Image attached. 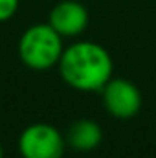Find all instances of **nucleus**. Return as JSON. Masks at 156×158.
I'll return each instance as SVG.
<instances>
[{
  "mask_svg": "<svg viewBox=\"0 0 156 158\" xmlns=\"http://www.w3.org/2000/svg\"><path fill=\"white\" fill-rule=\"evenodd\" d=\"M57 68L68 86L81 92H97L112 77L114 63L101 44L79 40L63 50Z\"/></svg>",
  "mask_w": 156,
  "mask_h": 158,
  "instance_id": "1",
  "label": "nucleus"
},
{
  "mask_svg": "<svg viewBox=\"0 0 156 158\" xmlns=\"http://www.w3.org/2000/svg\"><path fill=\"white\" fill-rule=\"evenodd\" d=\"M63 37L46 22L30 26L18 40V57L20 61L37 72L50 70L59 64L63 55Z\"/></svg>",
  "mask_w": 156,
  "mask_h": 158,
  "instance_id": "2",
  "label": "nucleus"
},
{
  "mask_svg": "<svg viewBox=\"0 0 156 158\" xmlns=\"http://www.w3.org/2000/svg\"><path fill=\"white\" fill-rule=\"evenodd\" d=\"M64 151V134L50 123H31L18 136V153L22 158H63Z\"/></svg>",
  "mask_w": 156,
  "mask_h": 158,
  "instance_id": "3",
  "label": "nucleus"
},
{
  "mask_svg": "<svg viewBox=\"0 0 156 158\" xmlns=\"http://www.w3.org/2000/svg\"><path fill=\"white\" fill-rule=\"evenodd\" d=\"M101 92L107 112L117 119L134 118L142 109V92L129 79L110 77Z\"/></svg>",
  "mask_w": 156,
  "mask_h": 158,
  "instance_id": "4",
  "label": "nucleus"
},
{
  "mask_svg": "<svg viewBox=\"0 0 156 158\" xmlns=\"http://www.w3.org/2000/svg\"><path fill=\"white\" fill-rule=\"evenodd\" d=\"M48 24L61 37H77L88 26V11L77 0H63L51 7Z\"/></svg>",
  "mask_w": 156,
  "mask_h": 158,
  "instance_id": "5",
  "label": "nucleus"
},
{
  "mask_svg": "<svg viewBox=\"0 0 156 158\" xmlns=\"http://www.w3.org/2000/svg\"><path fill=\"white\" fill-rule=\"evenodd\" d=\"M64 140H66V145L72 147L74 151L86 153V151H94L96 147H99L103 140V131L94 119L81 118L76 119L68 127Z\"/></svg>",
  "mask_w": 156,
  "mask_h": 158,
  "instance_id": "6",
  "label": "nucleus"
},
{
  "mask_svg": "<svg viewBox=\"0 0 156 158\" xmlns=\"http://www.w3.org/2000/svg\"><path fill=\"white\" fill-rule=\"evenodd\" d=\"M18 2H20V0H0V22L9 20V19L17 13Z\"/></svg>",
  "mask_w": 156,
  "mask_h": 158,
  "instance_id": "7",
  "label": "nucleus"
},
{
  "mask_svg": "<svg viewBox=\"0 0 156 158\" xmlns=\"http://www.w3.org/2000/svg\"><path fill=\"white\" fill-rule=\"evenodd\" d=\"M0 158H4V147H2V143H0Z\"/></svg>",
  "mask_w": 156,
  "mask_h": 158,
  "instance_id": "8",
  "label": "nucleus"
}]
</instances>
